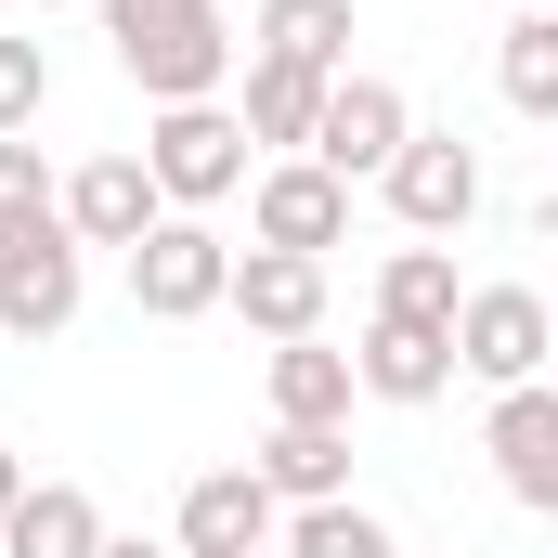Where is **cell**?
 I'll use <instances>...</instances> for the list:
<instances>
[{
  "label": "cell",
  "instance_id": "obj_1",
  "mask_svg": "<svg viewBox=\"0 0 558 558\" xmlns=\"http://www.w3.org/2000/svg\"><path fill=\"white\" fill-rule=\"evenodd\" d=\"M118 52H131L143 92L195 105V92L221 78V13H208V0H118Z\"/></svg>",
  "mask_w": 558,
  "mask_h": 558
},
{
  "label": "cell",
  "instance_id": "obj_2",
  "mask_svg": "<svg viewBox=\"0 0 558 558\" xmlns=\"http://www.w3.org/2000/svg\"><path fill=\"white\" fill-rule=\"evenodd\" d=\"M390 143H403V92L390 78H325V105H312V169L325 182L390 169Z\"/></svg>",
  "mask_w": 558,
  "mask_h": 558
},
{
  "label": "cell",
  "instance_id": "obj_3",
  "mask_svg": "<svg viewBox=\"0 0 558 558\" xmlns=\"http://www.w3.org/2000/svg\"><path fill=\"white\" fill-rule=\"evenodd\" d=\"M65 312H78V260H65V234H52V221H0V325L52 338Z\"/></svg>",
  "mask_w": 558,
  "mask_h": 558
},
{
  "label": "cell",
  "instance_id": "obj_4",
  "mask_svg": "<svg viewBox=\"0 0 558 558\" xmlns=\"http://www.w3.org/2000/svg\"><path fill=\"white\" fill-rule=\"evenodd\" d=\"M390 208H403L416 234L468 221V208H481V156H468V143H390Z\"/></svg>",
  "mask_w": 558,
  "mask_h": 558
},
{
  "label": "cell",
  "instance_id": "obj_5",
  "mask_svg": "<svg viewBox=\"0 0 558 558\" xmlns=\"http://www.w3.org/2000/svg\"><path fill=\"white\" fill-rule=\"evenodd\" d=\"M131 286H143V312H208L234 274H221V234L169 221V234H143V247H131Z\"/></svg>",
  "mask_w": 558,
  "mask_h": 558
},
{
  "label": "cell",
  "instance_id": "obj_6",
  "mask_svg": "<svg viewBox=\"0 0 558 558\" xmlns=\"http://www.w3.org/2000/svg\"><path fill=\"white\" fill-rule=\"evenodd\" d=\"M468 364L520 390V377L546 364V299H533V286H481V299H468Z\"/></svg>",
  "mask_w": 558,
  "mask_h": 558
},
{
  "label": "cell",
  "instance_id": "obj_7",
  "mask_svg": "<svg viewBox=\"0 0 558 558\" xmlns=\"http://www.w3.org/2000/svg\"><path fill=\"white\" fill-rule=\"evenodd\" d=\"M260 533H274V494H260L247 468H221V481L182 494V558H247Z\"/></svg>",
  "mask_w": 558,
  "mask_h": 558
},
{
  "label": "cell",
  "instance_id": "obj_8",
  "mask_svg": "<svg viewBox=\"0 0 558 558\" xmlns=\"http://www.w3.org/2000/svg\"><path fill=\"white\" fill-rule=\"evenodd\" d=\"M234 143H247V131H234V118H208V105H182V118L156 131V182H169V195H221V182L247 169Z\"/></svg>",
  "mask_w": 558,
  "mask_h": 558
},
{
  "label": "cell",
  "instance_id": "obj_9",
  "mask_svg": "<svg viewBox=\"0 0 558 558\" xmlns=\"http://www.w3.org/2000/svg\"><path fill=\"white\" fill-rule=\"evenodd\" d=\"M494 454H507V494H520V507H558V403L546 390H507Z\"/></svg>",
  "mask_w": 558,
  "mask_h": 558
},
{
  "label": "cell",
  "instance_id": "obj_10",
  "mask_svg": "<svg viewBox=\"0 0 558 558\" xmlns=\"http://www.w3.org/2000/svg\"><path fill=\"white\" fill-rule=\"evenodd\" d=\"M441 364H454V325H390V312H377V338H364V390L428 403V390H441Z\"/></svg>",
  "mask_w": 558,
  "mask_h": 558
},
{
  "label": "cell",
  "instance_id": "obj_11",
  "mask_svg": "<svg viewBox=\"0 0 558 558\" xmlns=\"http://www.w3.org/2000/svg\"><path fill=\"white\" fill-rule=\"evenodd\" d=\"M325 234H338V182H325V169H274V182H260V247L312 260Z\"/></svg>",
  "mask_w": 558,
  "mask_h": 558
},
{
  "label": "cell",
  "instance_id": "obj_12",
  "mask_svg": "<svg viewBox=\"0 0 558 558\" xmlns=\"http://www.w3.org/2000/svg\"><path fill=\"white\" fill-rule=\"evenodd\" d=\"M0 520H13V558H92L105 546L92 533V494H13Z\"/></svg>",
  "mask_w": 558,
  "mask_h": 558
},
{
  "label": "cell",
  "instance_id": "obj_13",
  "mask_svg": "<svg viewBox=\"0 0 558 558\" xmlns=\"http://www.w3.org/2000/svg\"><path fill=\"white\" fill-rule=\"evenodd\" d=\"M247 312H260L274 338H312V312H325V274H312V260H286V247H260V260H247Z\"/></svg>",
  "mask_w": 558,
  "mask_h": 558
},
{
  "label": "cell",
  "instance_id": "obj_14",
  "mask_svg": "<svg viewBox=\"0 0 558 558\" xmlns=\"http://www.w3.org/2000/svg\"><path fill=\"white\" fill-rule=\"evenodd\" d=\"M260 39H274V65H338V39H351V0H274L260 13Z\"/></svg>",
  "mask_w": 558,
  "mask_h": 558
},
{
  "label": "cell",
  "instance_id": "obj_15",
  "mask_svg": "<svg viewBox=\"0 0 558 558\" xmlns=\"http://www.w3.org/2000/svg\"><path fill=\"white\" fill-rule=\"evenodd\" d=\"M65 208H78V234H105V247H131V234H143V169H131V156H105V169H78V195H65Z\"/></svg>",
  "mask_w": 558,
  "mask_h": 558
},
{
  "label": "cell",
  "instance_id": "obj_16",
  "mask_svg": "<svg viewBox=\"0 0 558 558\" xmlns=\"http://www.w3.org/2000/svg\"><path fill=\"white\" fill-rule=\"evenodd\" d=\"M274 403H286V428H325L338 403H351V364H338V351H286V364H274Z\"/></svg>",
  "mask_w": 558,
  "mask_h": 558
},
{
  "label": "cell",
  "instance_id": "obj_17",
  "mask_svg": "<svg viewBox=\"0 0 558 558\" xmlns=\"http://www.w3.org/2000/svg\"><path fill=\"white\" fill-rule=\"evenodd\" d=\"M312 105H325L312 65H260V78H247V131H260V143H299V131H312Z\"/></svg>",
  "mask_w": 558,
  "mask_h": 558
},
{
  "label": "cell",
  "instance_id": "obj_18",
  "mask_svg": "<svg viewBox=\"0 0 558 558\" xmlns=\"http://www.w3.org/2000/svg\"><path fill=\"white\" fill-rule=\"evenodd\" d=\"M377 312H390V325H441V312H454V274H441L428 247H403L390 286H377Z\"/></svg>",
  "mask_w": 558,
  "mask_h": 558
},
{
  "label": "cell",
  "instance_id": "obj_19",
  "mask_svg": "<svg viewBox=\"0 0 558 558\" xmlns=\"http://www.w3.org/2000/svg\"><path fill=\"white\" fill-rule=\"evenodd\" d=\"M260 494H312V507H325V494H338V428H286Z\"/></svg>",
  "mask_w": 558,
  "mask_h": 558
},
{
  "label": "cell",
  "instance_id": "obj_20",
  "mask_svg": "<svg viewBox=\"0 0 558 558\" xmlns=\"http://www.w3.org/2000/svg\"><path fill=\"white\" fill-rule=\"evenodd\" d=\"M299 558H390V533H377L364 507H312V520H299Z\"/></svg>",
  "mask_w": 558,
  "mask_h": 558
},
{
  "label": "cell",
  "instance_id": "obj_21",
  "mask_svg": "<svg viewBox=\"0 0 558 558\" xmlns=\"http://www.w3.org/2000/svg\"><path fill=\"white\" fill-rule=\"evenodd\" d=\"M507 92L520 105H558V39L546 26H507Z\"/></svg>",
  "mask_w": 558,
  "mask_h": 558
},
{
  "label": "cell",
  "instance_id": "obj_22",
  "mask_svg": "<svg viewBox=\"0 0 558 558\" xmlns=\"http://www.w3.org/2000/svg\"><path fill=\"white\" fill-rule=\"evenodd\" d=\"M39 105V39H0V131Z\"/></svg>",
  "mask_w": 558,
  "mask_h": 558
},
{
  "label": "cell",
  "instance_id": "obj_23",
  "mask_svg": "<svg viewBox=\"0 0 558 558\" xmlns=\"http://www.w3.org/2000/svg\"><path fill=\"white\" fill-rule=\"evenodd\" d=\"M0 221H39V156L0 143Z\"/></svg>",
  "mask_w": 558,
  "mask_h": 558
},
{
  "label": "cell",
  "instance_id": "obj_24",
  "mask_svg": "<svg viewBox=\"0 0 558 558\" xmlns=\"http://www.w3.org/2000/svg\"><path fill=\"white\" fill-rule=\"evenodd\" d=\"M92 558H156V546H92Z\"/></svg>",
  "mask_w": 558,
  "mask_h": 558
},
{
  "label": "cell",
  "instance_id": "obj_25",
  "mask_svg": "<svg viewBox=\"0 0 558 558\" xmlns=\"http://www.w3.org/2000/svg\"><path fill=\"white\" fill-rule=\"evenodd\" d=\"M0 507H13V454H0Z\"/></svg>",
  "mask_w": 558,
  "mask_h": 558
}]
</instances>
